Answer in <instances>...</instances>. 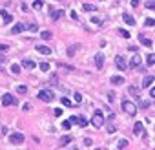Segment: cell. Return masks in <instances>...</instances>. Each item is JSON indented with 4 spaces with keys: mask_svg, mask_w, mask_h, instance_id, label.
Returning a JSON list of instances; mask_svg holds the SVG:
<instances>
[{
    "mask_svg": "<svg viewBox=\"0 0 155 150\" xmlns=\"http://www.w3.org/2000/svg\"><path fill=\"white\" fill-rule=\"evenodd\" d=\"M91 124H93V128H102V124H104V116H102L101 110H97V112L93 114V117H91Z\"/></svg>",
    "mask_w": 155,
    "mask_h": 150,
    "instance_id": "obj_1",
    "label": "cell"
},
{
    "mask_svg": "<svg viewBox=\"0 0 155 150\" xmlns=\"http://www.w3.org/2000/svg\"><path fill=\"white\" fill-rule=\"evenodd\" d=\"M37 97L40 99V101H44V103H51L55 99V93L51 92V90H40V92L37 93Z\"/></svg>",
    "mask_w": 155,
    "mask_h": 150,
    "instance_id": "obj_2",
    "label": "cell"
},
{
    "mask_svg": "<svg viewBox=\"0 0 155 150\" xmlns=\"http://www.w3.org/2000/svg\"><path fill=\"white\" fill-rule=\"evenodd\" d=\"M122 110L128 116H135V114H137V106H135L132 101H122Z\"/></svg>",
    "mask_w": 155,
    "mask_h": 150,
    "instance_id": "obj_3",
    "label": "cell"
},
{
    "mask_svg": "<svg viewBox=\"0 0 155 150\" xmlns=\"http://www.w3.org/2000/svg\"><path fill=\"white\" fill-rule=\"evenodd\" d=\"M2 104H4V106H17L18 101H17V97L9 95V93H4V95H2Z\"/></svg>",
    "mask_w": 155,
    "mask_h": 150,
    "instance_id": "obj_4",
    "label": "cell"
},
{
    "mask_svg": "<svg viewBox=\"0 0 155 150\" xmlns=\"http://www.w3.org/2000/svg\"><path fill=\"white\" fill-rule=\"evenodd\" d=\"M9 143H13V145H22V143H24V134H20V132L9 134Z\"/></svg>",
    "mask_w": 155,
    "mask_h": 150,
    "instance_id": "obj_5",
    "label": "cell"
},
{
    "mask_svg": "<svg viewBox=\"0 0 155 150\" xmlns=\"http://www.w3.org/2000/svg\"><path fill=\"white\" fill-rule=\"evenodd\" d=\"M69 123H75V124H79V126H86V124H88V121H86V119H84L82 116L81 117H79V116H71V119H69Z\"/></svg>",
    "mask_w": 155,
    "mask_h": 150,
    "instance_id": "obj_6",
    "label": "cell"
},
{
    "mask_svg": "<svg viewBox=\"0 0 155 150\" xmlns=\"http://www.w3.org/2000/svg\"><path fill=\"white\" fill-rule=\"evenodd\" d=\"M115 64H117V68L121 70V72H124V70H126V61H124V59L121 57V55H117V57H115Z\"/></svg>",
    "mask_w": 155,
    "mask_h": 150,
    "instance_id": "obj_7",
    "label": "cell"
},
{
    "mask_svg": "<svg viewBox=\"0 0 155 150\" xmlns=\"http://www.w3.org/2000/svg\"><path fill=\"white\" fill-rule=\"evenodd\" d=\"M95 66H97L99 70H102V66H104V55H102V53H97V55H95Z\"/></svg>",
    "mask_w": 155,
    "mask_h": 150,
    "instance_id": "obj_8",
    "label": "cell"
},
{
    "mask_svg": "<svg viewBox=\"0 0 155 150\" xmlns=\"http://www.w3.org/2000/svg\"><path fill=\"white\" fill-rule=\"evenodd\" d=\"M133 134H135V136H144V126H142V123H135Z\"/></svg>",
    "mask_w": 155,
    "mask_h": 150,
    "instance_id": "obj_9",
    "label": "cell"
},
{
    "mask_svg": "<svg viewBox=\"0 0 155 150\" xmlns=\"http://www.w3.org/2000/svg\"><path fill=\"white\" fill-rule=\"evenodd\" d=\"M24 29H26V26H24L22 22H17V24H15V26L11 28V33H15V35H17V33H22Z\"/></svg>",
    "mask_w": 155,
    "mask_h": 150,
    "instance_id": "obj_10",
    "label": "cell"
},
{
    "mask_svg": "<svg viewBox=\"0 0 155 150\" xmlns=\"http://www.w3.org/2000/svg\"><path fill=\"white\" fill-rule=\"evenodd\" d=\"M109 82L111 84H124V77H121V75H111V77H109Z\"/></svg>",
    "mask_w": 155,
    "mask_h": 150,
    "instance_id": "obj_11",
    "label": "cell"
},
{
    "mask_svg": "<svg viewBox=\"0 0 155 150\" xmlns=\"http://www.w3.org/2000/svg\"><path fill=\"white\" fill-rule=\"evenodd\" d=\"M49 11H51V20H58L62 15H66V11H62V9H58V11H53V9H49Z\"/></svg>",
    "mask_w": 155,
    "mask_h": 150,
    "instance_id": "obj_12",
    "label": "cell"
},
{
    "mask_svg": "<svg viewBox=\"0 0 155 150\" xmlns=\"http://www.w3.org/2000/svg\"><path fill=\"white\" fill-rule=\"evenodd\" d=\"M22 66L26 68V70H33V68H37V64H35L33 61H29V59H24V61H22Z\"/></svg>",
    "mask_w": 155,
    "mask_h": 150,
    "instance_id": "obj_13",
    "label": "cell"
},
{
    "mask_svg": "<svg viewBox=\"0 0 155 150\" xmlns=\"http://www.w3.org/2000/svg\"><path fill=\"white\" fill-rule=\"evenodd\" d=\"M37 51L42 53V55H51V48H48V46H37Z\"/></svg>",
    "mask_w": 155,
    "mask_h": 150,
    "instance_id": "obj_14",
    "label": "cell"
},
{
    "mask_svg": "<svg viewBox=\"0 0 155 150\" xmlns=\"http://www.w3.org/2000/svg\"><path fill=\"white\" fill-rule=\"evenodd\" d=\"M122 18H124V22H126L128 26H133V24H135V18L132 17V15H128V13H124V15H122Z\"/></svg>",
    "mask_w": 155,
    "mask_h": 150,
    "instance_id": "obj_15",
    "label": "cell"
},
{
    "mask_svg": "<svg viewBox=\"0 0 155 150\" xmlns=\"http://www.w3.org/2000/svg\"><path fill=\"white\" fill-rule=\"evenodd\" d=\"M153 81H155V77H153V75H146V77H144V81H142V86H144V88H148Z\"/></svg>",
    "mask_w": 155,
    "mask_h": 150,
    "instance_id": "obj_16",
    "label": "cell"
},
{
    "mask_svg": "<svg viewBox=\"0 0 155 150\" xmlns=\"http://www.w3.org/2000/svg\"><path fill=\"white\" fill-rule=\"evenodd\" d=\"M139 39H141V42H142L146 48H152V46H153V41H150V39H146L144 35H139Z\"/></svg>",
    "mask_w": 155,
    "mask_h": 150,
    "instance_id": "obj_17",
    "label": "cell"
},
{
    "mask_svg": "<svg viewBox=\"0 0 155 150\" xmlns=\"http://www.w3.org/2000/svg\"><path fill=\"white\" fill-rule=\"evenodd\" d=\"M0 15H2V18L6 20V24H7V22H13V17L6 11V9H2V11H0Z\"/></svg>",
    "mask_w": 155,
    "mask_h": 150,
    "instance_id": "obj_18",
    "label": "cell"
},
{
    "mask_svg": "<svg viewBox=\"0 0 155 150\" xmlns=\"http://www.w3.org/2000/svg\"><path fill=\"white\" fill-rule=\"evenodd\" d=\"M139 64H141V55L132 57V68H139Z\"/></svg>",
    "mask_w": 155,
    "mask_h": 150,
    "instance_id": "obj_19",
    "label": "cell"
},
{
    "mask_svg": "<svg viewBox=\"0 0 155 150\" xmlns=\"http://www.w3.org/2000/svg\"><path fill=\"white\" fill-rule=\"evenodd\" d=\"M77 48H79V44H73V46H69V48H68V57H73L75 51H77Z\"/></svg>",
    "mask_w": 155,
    "mask_h": 150,
    "instance_id": "obj_20",
    "label": "cell"
},
{
    "mask_svg": "<svg viewBox=\"0 0 155 150\" xmlns=\"http://www.w3.org/2000/svg\"><path fill=\"white\" fill-rule=\"evenodd\" d=\"M146 64H148V66H153V64H155V55L153 53H150L146 57Z\"/></svg>",
    "mask_w": 155,
    "mask_h": 150,
    "instance_id": "obj_21",
    "label": "cell"
},
{
    "mask_svg": "<svg viewBox=\"0 0 155 150\" xmlns=\"http://www.w3.org/2000/svg\"><path fill=\"white\" fill-rule=\"evenodd\" d=\"M82 9H84V11H95V13H97V7H95L93 4H84Z\"/></svg>",
    "mask_w": 155,
    "mask_h": 150,
    "instance_id": "obj_22",
    "label": "cell"
},
{
    "mask_svg": "<svg viewBox=\"0 0 155 150\" xmlns=\"http://www.w3.org/2000/svg\"><path fill=\"white\" fill-rule=\"evenodd\" d=\"M68 143H71V137H69V136H64V137L60 139V147H66Z\"/></svg>",
    "mask_w": 155,
    "mask_h": 150,
    "instance_id": "obj_23",
    "label": "cell"
},
{
    "mask_svg": "<svg viewBox=\"0 0 155 150\" xmlns=\"http://www.w3.org/2000/svg\"><path fill=\"white\" fill-rule=\"evenodd\" d=\"M60 103L64 104V106H68V108H69V106H73V103H71V101H69V99H68V97H62V99H60Z\"/></svg>",
    "mask_w": 155,
    "mask_h": 150,
    "instance_id": "obj_24",
    "label": "cell"
},
{
    "mask_svg": "<svg viewBox=\"0 0 155 150\" xmlns=\"http://www.w3.org/2000/svg\"><path fill=\"white\" fill-rule=\"evenodd\" d=\"M126 147H128V139H121L117 145V148H126Z\"/></svg>",
    "mask_w": 155,
    "mask_h": 150,
    "instance_id": "obj_25",
    "label": "cell"
},
{
    "mask_svg": "<svg viewBox=\"0 0 155 150\" xmlns=\"http://www.w3.org/2000/svg\"><path fill=\"white\" fill-rule=\"evenodd\" d=\"M40 37L44 39V41H49V39H51V31H42Z\"/></svg>",
    "mask_w": 155,
    "mask_h": 150,
    "instance_id": "obj_26",
    "label": "cell"
},
{
    "mask_svg": "<svg viewBox=\"0 0 155 150\" xmlns=\"http://www.w3.org/2000/svg\"><path fill=\"white\" fill-rule=\"evenodd\" d=\"M130 93H132V95H135V97H139V90H137V86H130Z\"/></svg>",
    "mask_w": 155,
    "mask_h": 150,
    "instance_id": "obj_27",
    "label": "cell"
},
{
    "mask_svg": "<svg viewBox=\"0 0 155 150\" xmlns=\"http://www.w3.org/2000/svg\"><path fill=\"white\" fill-rule=\"evenodd\" d=\"M11 72H13L15 75H18V73H20V66H18V64H13V66H11Z\"/></svg>",
    "mask_w": 155,
    "mask_h": 150,
    "instance_id": "obj_28",
    "label": "cell"
},
{
    "mask_svg": "<svg viewBox=\"0 0 155 150\" xmlns=\"http://www.w3.org/2000/svg\"><path fill=\"white\" fill-rule=\"evenodd\" d=\"M17 92H18V93H26V92H28V86H24V84H20V86L17 88Z\"/></svg>",
    "mask_w": 155,
    "mask_h": 150,
    "instance_id": "obj_29",
    "label": "cell"
},
{
    "mask_svg": "<svg viewBox=\"0 0 155 150\" xmlns=\"http://www.w3.org/2000/svg\"><path fill=\"white\" fill-rule=\"evenodd\" d=\"M33 7H35V9H40V7H42V0H35V2H33Z\"/></svg>",
    "mask_w": 155,
    "mask_h": 150,
    "instance_id": "obj_30",
    "label": "cell"
},
{
    "mask_svg": "<svg viewBox=\"0 0 155 150\" xmlns=\"http://www.w3.org/2000/svg\"><path fill=\"white\" fill-rule=\"evenodd\" d=\"M40 70H42V72H48V70H49V64H48V62H40Z\"/></svg>",
    "mask_w": 155,
    "mask_h": 150,
    "instance_id": "obj_31",
    "label": "cell"
},
{
    "mask_svg": "<svg viewBox=\"0 0 155 150\" xmlns=\"http://www.w3.org/2000/svg\"><path fill=\"white\" fill-rule=\"evenodd\" d=\"M119 33H121L124 39H130V31H126V29H121V31H119Z\"/></svg>",
    "mask_w": 155,
    "mask_h": 150,
    "instance_id": "obj_32",
    "label": "cell"
},
{
    "mask_svg": "<svg viewBox=\"0 0 155 150\" xmlns=\"http://www.w3.org/2000/svg\"><path fill=\"white\" fill-rule=\"evenodd\" d=\"M62 128H64V130H69V128H71V123H69V121H64V123H62Z\"/></svg>",
    "mask_w": 155,
    "mask_h": 150,
    "instance_id": "obj_33",
    "label": "cell"
},
{
    "mask_svg": "<svg viewBox=\"0 0 155 150\" xmlns=\"http://www.w3.org/2000/svg\"><path fill=\"white\" fill-rule=\"evenodd\" d=\"M146 26H148V28L155 26V20H153V18H148V20H146Z\"/></svg>",
    "mask_w": 155,
    "mask_h": 150,
    "instance_id": "obj_34",
    "label": "cell"
},
{
    "mask_svg": "<svg viewBox=\"0 0 155 150\" xmlns=\"http://www.w3.org/2000/svg\"><path fill=\"white\" fill-rule=\"evenodd\" d=\"M53 114H55V117H60V116H62V110H60V108H55Z\"/></svg>",
    "mask_w": 155,
    "mask_h": 150,
    "instance_id": "obj_35",
    "label": "cell"
},
{
    "mask_svg": "<svg viewBox=\"0 0 155 150\" xmlns=\"http://www.w3.org/2000/svg\"><path fill=\"white\" fill-rule=\"evenodd\" d=\"M146 7H148V9H153V7H155V2H152V0H148V2H146Z\"/></svg>",
    "mask_w": 155,
    "mask_h": 150,
    "instance_id": "obj_36",
    "label": "cell"
},
{
    "mask_svg": "<svg viewBox=\"0 0 155 150\" xmlns=\"http://www.w3.org/2000/svg\"><path fill=\"white\" fill-rule=\"evenodd\" d=\"M75 101H77V103H81V101H82V95H81V93H79V92L75 93Z\"/></svg>",
    "mask_w": 155,
    "mask_h": 150,
    "instance_id": "obj_37",
    "label": "cell"
},
{
    "mask_svg": "<svg viewBox=\"0 0 155 150\" xmlns=\"http://www.w3.org/2000/svg\"><path fill=\"white\" fill-rule=\"evenodd\" d=\"M28 29H31V31H37L38 28H37V24H31V26H28Z\"/></svg>",
    "mask_w": 155,
    "mask_h": 150,
    "instance_id": "obj_38",
    "label": "cell"
},
{
    "mask_svg": "<svg viewBox=\"0 0 155 150\" xmlns=\"http://www.w3.org/2000/svg\"><path fill=\"white\" fill-rule=\"evenodd\" d=\"M108 132H109V134L115 132V126H113V124H108Z\"/></svg>",
    "mask_w": 155,
    "mask_h": 150,
    "instance_id": "obj_39",
    "label": "cell"
},
{
    "mask_svg": "<svg viewBox=\"0 0 155 150\" xmlns=\"http://www.w3.org/2000/svg\"><path fill=\"white\" fill-rule=\"evenodd\" d=\"M150 97H152L153 101H155V88H152V90H150Z\"/></svg>",
    "mask_w": 155,
    "mask_h": 150,
    "instance_id": "obj_40",
    "label": "cell"
},
{
    "mask_svg": "<svg viewBox=\"0 0 155 150\" xmlns=\"http://www.w3.org/2000/svg\"><path fill=\"white\" fill-rule=\"evenodd\" d=\"M0 51H7V44H0Z\"/></svg>",
    "mask_w": 155,
    "mask_h": 150,
    "instance_id": "obj_41",
    "label": "cell"
},
{
    "mask_svg": "<svg viewBox=\"0 0 155 150\" xmlns=\"http://www.w3.org/2000/svg\"><path fill=\"white\" fill-rule=\"evenodd\" d=\"M141 106H142V108H148V106H150V101H142Z\"/></svg>",
    "mask_w": 155,
    "mask_h": 150,
    "instance_id": "obj_42",
    "label": "cell"
},
{
    "mask_svg": "<svg viewBox=\"0 0 155 150\" xmlns=\"http://www.w3.org/2000/svg\"><path fill=\"white\" fill-rule=\"evenodd\" d=\"M84 145H86V147H91L93 141H91V139H86V141H84Z\"/></svg>",
    "mask_w": 155,
    "mask_h": 150,
    "instance_id": "obj_43",
    "label": "cell"
},
{
    "mask_svg": "<svg viewBox=\"0 0 155 150\" xmlns=\"http://www.w3.org/2000/svg\"><path fill=\"white\" fill-rule=\"evenodd\" d=\"M139 6V0H132V7H137Z\"/></svg>",
    "mask_w": 155,
    "mask_h": 150,
    "instance_id": "obj_44",
    "label": "cell"
},
{
    "mask_svg": "<svg viewBox=\"0 0 155 150\" xmlns=\"http://www.w3.org/2000/svg\"><path fill=\"white\" fill-rule=\"evenodd\" d=\"M108 99H109V103H111V99H115V93H113V92H109V95H108Z\"/></svg>",
    "mask_w": 155,
    "mask_h": 150,
    "instance_id": "obj_45",
    "label": "cell"
},
{
    "mask_svg": "<svg viewBox=\"0 0 155 150\" xmlns=\"http://www.w3.org/2000/svg\"><path fill=\"white\" fill-rule=\"evenodd\" d=\"M4 61H6V55H4V53H0V62H4Z\"/></svg>",
    "mask_w": 155,
    "mask_h": 150,
    "instance_id": "obj_46",
    "label": "cell"
},
{
    "mask_svg": "<svg viewBox=\"0 0 155 150\" xmlns=\"http://www.w3.org/2000/svg\"><path fill=\"white\" fill-rule=\"evenodd\" d=\"M101 2H104V0H101Z\"/></svg>",
    "mask_w": 155,
    "mask_h": 150,
    "instance_id": "obj_47",
    "label": "cell"
}]
</instances>
